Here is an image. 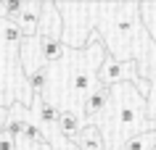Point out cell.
<instances>
[{
	"label": "cell",
	"instance_id": "277c9868",
	"mask_svg": "<svg viewBox=\"0 0 156 150\" xmlns=\"http://www.w3.org/2000/svg\"><path fill=\"white\" fill-rule=\"evenodd\" d=\"M61 18H58V8L56 3H42V16H40V34L42 40H61Z\"/></svg>",
	"mask_w": 156,
	"mask_h": 150
},
{
	"label": "cell",
	"instance_id": "9c48e42d",
	"mask_svg": "<svg viewBox=\"0 0 156 150\" xmlns=\"http://www.w3.org/2000/svg\"><path fill=\"white\" fill-rule=\"evenodd\" d=\"M74 145L80 150H103V137H101V129L95 124H85L80 129V134L74 137Z\"/></svg>",
	"mask_w": 156,
	"mask_h": 150
},
{
	"label": "cell",
	"instance_id": "5b68a950",
	"mask_svg": "<svg viewBox=\"0 0 156 150\" xmlns=\"http://www.w3.org/2000/svg\"><path fill=\"white\" fill-rule=\"evenodd\" d=\"M111 95H114V87H103V84H98L95 90L85 98L82 103V111H85V116H98V113H103L108 105V100H111Z\"/></svg>",
	"mask_w": 156,
	"mask_h": 150
},
{
	"label": "cell",
	"instance_id": "8992f818",
	"mask_svg": "<svg viewBox=\"0 0 156 150\" xmlns=\"http://www.w3.org/2000/svg\"><path fill=\"white\" fill-rule=\"evenodd\" d=\"M85 126V121H82V116L77 113V111H72V108H66V111H61V118H58V134L64 137V140H69V142H74V137L80 134V129Z\"/></svg>",
	"mask_w": 156,
	"mask_h": 150
},
{
	"label": "cell",
	"instance_id": "ba28073f",
	"mask_svg": "<svg viewBox=\"0 0 156 150\" xmlns=\"http://www.w3.org/2000/svg\"><path fill=\"white\" fill-rule=\"evenodd\" d=\"M37 50H40V63H58L66 55V48L61 40H42L37 37Z\"/></svg>",
	"mask_w": 156,
	"mask_h": 150
},
{
	"label": "cell",
	"instance_id": "4fadbf2b",
	"mask_svg": "<svg viewBox=\"0 0 156 150\" xmlns=\"http://www.w3.org/2000/svg\"><path fill=\"white\" fill-rule=\"evenodd\" d=\"M27 79H29V90L40 98L42 90H45V84H48V66H45V63H40L37 68H32V71L27 74Z\"/></svg>",
	"mask_w": 156,
	"mask_h": 150
},
{
	"label": "cell",
	"instance_id": "30bf717a",
	"mask_svg": "<svg viewBox=\"0 0 156 150\" xmlns=\"http://www.w3.org/2000/svg\"><path fill=\"white\" fill-rule=\"evenodd\" d=\"M122 150H156V129L154 132H138L127 137Z\"/></svg>",
	"mask_w": 156,
	"mask_h": 150
},
{
	"label": "cell",
	"instance_id": "5bb4252c",
	"mask_svg": "<svg viewBox=\"0 0 156 150\" xmlns=\"http://www.w3.org/2000/svg\"><path fill=\"white\" fill-rule=\"evenodd\" d=\"M24 8V0H5V3H3V11H5V18H11V21H13V18L19 16V11Z\"/></svg>",
	"mask_w": 156,
	"mask_h": 150
},
{
	"label": "cell",
	"instance_id": "ac0fdd59",
	"mask_svg": "<svg viewBox=\"0 0 156 150\" xmlns=\"http://www.w3.org/2000/svg\"><path fill=\"white\" fill-rule=\"evenodd\" d=\"M32 150H53V145L48 140V142H40V145H32Z\"/></svg>",
	"mask_w": 156,
	"mask_h": 150
},
{
	"label": "cell",
	"instance_id": "7a4b0ae2",
	"mask_svg": "<svg viewBox=\"0 0 156 150\" xmlns=\"http://www.w3.org/2000/svg\"><path fill=\"white\" fill-rule=\"evenodd\" d=\"M143 108H146V103L135 92V87H124V95L119 98V105H116V126L127 132V137L138 134L135 129H140V126H146V132L156 129V121L143 116Z\"/></svg>",
	"mask_w": 156,
	"mask_h": 150
},
{
	"label": "cell",
	"instance_id": "2e32d148",
	"mask_svg": "<svg viewBox=\"0 0 156 150\" xmlns=\"http://www.w3.org/2000/svg\"><path fill=\"white\" fill-rule=\"evenodd\" d=\"M5 118H8V108H5V105H0V134L5 132Z\"/></svg>",
	"mask_w": 156,
	"mask_h": 150
},
{
	"label": "cell",
	"instance_id": "9a60e30c",
	"mask_svg": "<svg viewBox=\"0 0 156 150\" xmlns=\"http://www.w3.org/2000/svg\"><path fill=\"white\" fill-rule=\"evenodd\" d=\"M0 150H19V140L11 137L8 132H3L0 134Z\"/></svg>",
	"mask_w": 156,
	"mask_h": 150
},
{
	"label": "cell",
	"instance_id": "e0dca14e",
	"mask_svg": "<svg viewBox=\"0 0 156 150\" xmlns=\"http://www.w3.org/2000/svg\"><path fill=\"white\" fill-rule=\"evenodd\" d=\"M58 137H61V134H58ZM58 150H80V148H77L74 142H69V140H64V137H61V148H58Z\"/></svg>",
	"mask_w": 156,
	"mask_h": 150
},
{
	"label": "cell",
	"instance_id": "8fae6325",
	"mask_svg": "<svg viewBox=\"0 0 156 150\" xmlns=\"http://www.w3.org/2000/svg\"><path fill=\"white\" fill-rule=\"evenodd\" d=\"M37 116H40L42 126H58V118H61V108L53 105L50 100H37Z\"/></svg>",
	"mask_w": 156,
	"mask_h": 150
},
{
	"label": "cell",
	"instance_id": "52a82bcc",
	"mask_svg": "<svg viewBox=\"0 0 156 150\" xmlns=\"http://www.w3.org/2000/svg\"><path fill=\"white\" fill-rule=\"evenodd\" d=\"M98 79H95V74H93L90 68H77V71H72V76H69V87H72L74 95H82V98H87L95 87H98Z\"/></svg>",
	"mask_w": 156,
	"mask_h": 150
},
{
	"label": "cell",
	"instance_id": "6da1fadb",
	"mask_svg": "<svg viewBox=\"0 0 156 150\" xmlns=\"http://www.w3.org/2000/svg\"><path fill=\"white\" fill-rule=\"evenodd\" d=\"M95 79H98V84H103V87H114V84L135 82L140 98H148V95H151L148 82H146V79H140V74H138L135 61H119V58H114V55H108V58L98 66Z\"/></svg>",
	"mask_w": 156,
	"mask_h": 150
},
{
	"label": "cell",
	"instance_id": "3957f363",
	"mask_svg": "<svg viewBox=\"0 0 156 150\" xmlns=\"http://www.w3.org/2000/svg\"><path fill=\"white\" fill-rule=\"evenodd\" d=\"M40 16H42V3L40 0H24V8L19 11V16L13 18L16 26L21 29L24 37H37V29H40Z\"/></svg>",
	"mask_w": 156,
	"mask_h": 150
},
{
	"label": "cell",
	"instance_id": "7c38bea8",
	"mask_svg": "<svg viewBox=\"0 0 156 150\" xmlns=\"http://www.w3.org/2000/svg\"><path fill=\"white\" fill-rule=\"evenodd\" d=\"M138 16L143 21V26L148 29V34L154 37V45H156V3H138Z\"/></svg>",
	"mask_w": 156,
	"mask_h": 150
}]
</instances>
